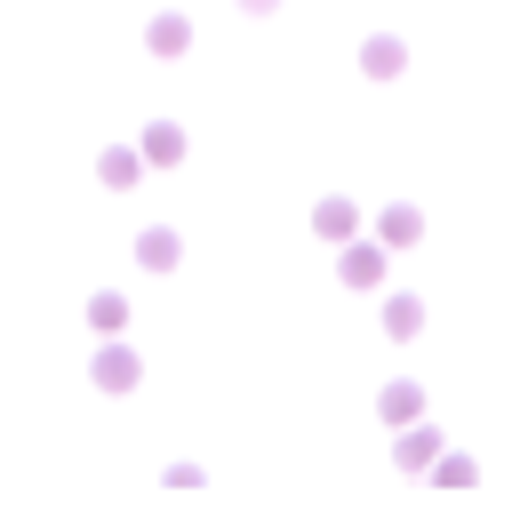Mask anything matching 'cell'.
I'll list each match as a JSON object with an SVG mask.
<instances>
[{"instance_id":"cell-2","label":"cell","mask_w":512,"mask_h":512,"mask_svg":"<svg viewBox=\"0 0 512 512\" xmlns=\"http://www.w3.org/2000/svg\"><path fill=\"white\" fill-rule=\"evenodd\" d=\"M432 440H440V432H408V440H400V464H432Z\"/></svg>"},{"instance_id":"cell-3","label":"cell","mask_w":512,"mask_h":512,"mask_svg":"<svg viewBox=\"0 0 512 512\" xmlns=\"http://www.w3.org/2000/svg\"><path fill=\"white\" fill-rule=\"evenodd\" d=\"M120 312H128L120 296H96V304H88V320H96V328H120Z\"/></svg>"},{"instance_id":"cell-1","label":"cell","mask_w":512,"mask_h":512,"mask_svg":"<svg viewBox=\"0 0 512 512\" xmlns=\"http://www.w3.org/2000/svg\"><path fill=\"white\" fill-rule=\"evenodd\" d=\"M96 384H104V392H128V384H136V360H128V352H104V360H96Z\"/></svg>"},{"instance_id":"cell-4","label":"cell","mask_w":512,"mask_h":512,"mask_svg":"<svg viewBox=\"0 0 512 512\" xmlns=\"http://www.w3.org/2000/svg\"><path fill=\"white\" fill-rule=\"evenodd\" d=\"M384 416H416V384H392L384 392Z\"/></svg>"}]
</instances>
